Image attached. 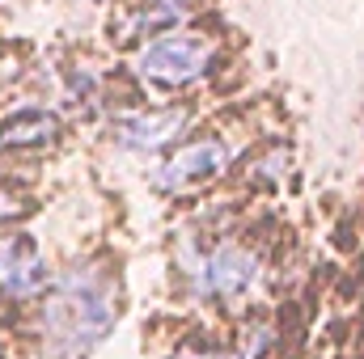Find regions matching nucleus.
Masks as SVG:
<instances>
[{
    "label": "nucleus",
    "mask_w": 364,
    "mask_h": 359,
    "mask_svg": "<svg viewBox=\"0 0 364 359\" xmlns=\"http://www.w3.org/2000/svg\"><path fill=\"white\" fill-rule=\"evenodd\" d=\"M114 321V292L102 275L77 270L60 283L51 304L43 309V343L55 359L93 347Z\"/></svg>",
    "instance_id": "obj_1"
},
{
    "label": "nucleus",
    "mask_w": 364,
    "mask_h": 359,
    "mask_svg": "<svg viewBox=\"0 0 364 359\" xmlns=\"http://www.w3.org/2000/svg\"><path fill=\"white\" fill-rule=\"evenodd\" d=\"M212 60V47L195 34H166L140 51V72L157 81H195Z\"/></svg>",
    "instance_id": "obj_2"
},
{
    "label": "nucleus",
    "mask_w": 364,
    "mask_h": 359,
    "mask_svg": "<svg viewBox=\"0 0 364 359\" xmlns=\"http://www.w3.org/2000/svg\"><path fill=\"white\" fill-rule=\"evenodd\" d=\"M255 283V258L242 250H216L203 267H199V287L216 292V296H237Z\"/></svg>",
    "instance_id": "obj_3"
},
{
    "label": "nucleus",
    "mask_w": 364,
    "mask_h": 359,
    "mask_svg": "<svg viewBox=\"0 0 364 359\" xmlns=\"http://www.w3.org/2000/svg\"><path fill=\"white\" fill-rule=\"evenodd\" d=\"M43 279H47V270H43V258L34 254L30 241H4V245H0V287L26 296V292H34Z\"/></svg>",
    "instance_id": "obj_4"
},
{
    "label": "nucleus",
    "mask_w": 364,
    "mask_h": 359,
    "mask_svg": "<svg viewBox=\"0 0 364 359\" xmlns=\"http://www.w3.org/2000/svg\"><path fill=\"white\" fill-rule=\"evenodd\" d=\"M220 165H225V148L220 144H191L186 153H178L166 170H161V186H186V182H199V178H212V174H220Z\"/></svg>",
    "instance_id": "obj_5"
},
{
    "label": "nucleus",
    "mask_w": 364,
    "mask_h": 359,
    "mask_svg": "<svg viewBox=\"0 0 364 359\" xmlns=\"http://www.w3.org/2000/svg\"><path fill=\"white\" fill-rule=\"evenodd\" d=\"M55 136V118L47 110H21L0 127V144H43Z\"/></svg>",
    "instance_id": "obj_6"
},
{
    "label": "nucleus",
    "mask_w": 364,
    "mask_h": 359,
    "mask_svg": "<svg viewBox=\"0 0 364 359\" xmlns=\"http://www.w3.org/2000/svg\"><path fill=\"white\" fill-rule=\"evenodd\" d=\"M182 123V110H170V114H153V118H127L123 123V144H132V148H153V144H161L170 131H178Z\"/></svg>",
    "instance_id": "obj_7"
},
{
    "label": "nucleus",
    "mask_w": 364,
    "mask_h": 359,
    "mask_svg": "<svg viewBox=\"0 0 364 359\" xmlns=\"http://www.w3.org/2000/svg\"><path fill=\"white\" fill-rule=\"evenodd\" d=\"M182 9H186V0H166V4H153V9H144V13L136 17V30H157V26L174 21Z\"/></svg>",
    "instance_id": "obj_8"
},
{
    "label": "nucleus",
    "mask_w": 364,
    "mask_h": 359,
    "mask_svg": "<svg viewBox=\"0 0 364 359\" xmlns=\"http://www.w3.org/2000/svg\"><path fill=\"white\" fill-rule=\"evenodd\" d=\"M182 359H216V355H182Z\"/></svg>",
    "instance_id": "obj_9"
}]
</instances>
